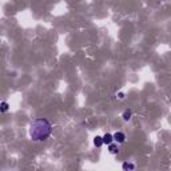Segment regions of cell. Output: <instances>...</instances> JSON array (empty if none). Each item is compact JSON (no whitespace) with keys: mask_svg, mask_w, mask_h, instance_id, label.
I'll return each instance as SVG.
<instances>
[{"mask_svg":"<svg viewBox=\"0 0 171 171\" xmlns=\"http://www.w3.org/2000/svg\"><path fill=\"white\" fill-rule=\"evenodd\" d=\"M112 139H114L115 142H118V143H123V142L126 140V135L123 134V132L118 131V132H115V134L112 135Z\"/></svg>","mask_w":171,"mask_h":171,"instance_id":"obj_2","label":"cell"},{"mask_svg":"<svg viewBox=\"0 0 171 171\" xmlns=\"http://www.w3.org/2000/svg\"><path fill=\"white\" fill-rule=\"evenodd\" d=\"M94 145H95L96 147H102V146H103L102 136H95V138H94Z\"/></svg>","mask_w":171,"mask_h":171,"instance_id":"obj_6","label":"cell"},{"mask_svg":"<svg viewBox=\"0 0 171 171\" xmlns=\"http://www.w3.org/2000/svg\"><path fill=\"white\" fill-rule=\"evenodd\" d=\"M123 171H134L135 170V165L132 163V162H124L122 166Z\"/></svg>","mask_w":171,"mask_h":171,"instance_id":"obj_3","label":"cell"},{"mask_svg":"<svg viewBox=\"0 0 171 171\" xmlns=\"http://www.w3.org/2000/svg\"><path fill=\"white\" fill-rule=\"evenodd\" d=\"M102 139H103V145H111L112 142H114V139H112V135L111 134H106V135H103L102 136Z\"/></svg>","mask_w":171,"mask_h":171,"instance_id":"obj_4","label":"cell"},{"mask_svg":"<svg viewBox=\"0 0 171 171\" xmlns=\"http://www.w3.org/2000/svg\"><path fill=\"white\" fill-rule=\"evenodd\" d=\"M108 151L111 152V154H118L119 148L116 145H114V143H111V145H108Z\"/></svg>","mask_w":171,"mask_h":171,"instance_id":"obj_7","label":"cell"},{"mask_svg":"<svg viewBox=\"0 0 171 171\" xmlns=\"http://www.w3.org/2000/svg\"><path fill=\"white\" fill-rule=\"evenodd\" d=\"M52 134V124L48 119L38 118L30 126V136L33 142H43Z\"/></svg>","mask_w":171,"mask_h":171,"instance_id":"obj_1","label":"cell"},{"mask_svg":"<svg viewBox=\"0 0 171 171\" xmlns=\"http://www.w3.org/2000/svg\"><path fill=\"white\" fill-rule=\"evenodd\" d=\"M8 108H10V106H8V103L7 102L0 103V112H7L8 111Z\"/></svg>","mask_w":171,"mask_h":171,"instance_id":"obj_8","label":"cell"},{"mask_svg":"<svg viewBox=\"0 0 171 171\" xmlns=\"http://www.w3.org/2000/svg\"><path fill=\"white\" fill-rule=\"evenodd\" d=\"M131 115H132L131 110H130V108H127V110H124V112L122 114V118L124 119L126 122H127V120H130V119H131Z\"/></svg>","mask_w":171,"mask_h":171,"instance_id":"obj_5","label":"cell"},{"mask_svg":"<svg viewBox=\"0 0 171 171\" xmlns=\"http://www.w3.org/2000/svg\"><path fill=\"white\" fill-rule=\"evenodd\" d=\"M118 98L120 99V100H122V99H124V94H123V92H119V94H118Z\"/></svg>","mask_w":171,"mask_h":171,"instance_id":"obj_9","label":"cell"}]
</instances>
